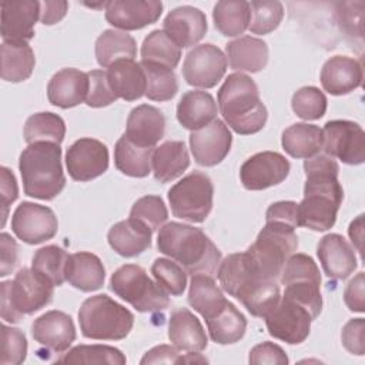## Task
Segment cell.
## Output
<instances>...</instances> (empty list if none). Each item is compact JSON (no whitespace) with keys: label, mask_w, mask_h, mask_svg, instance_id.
I'll return each instance as SVG.
<instances>
[{"label":"cell","mask_w":365,"mask_h":365,"mask_svg":"<svg viewBox=\"0 0 365 365\" xmlns=\"http://www.w3.org/2000/svg\"><path fill=\"white\" fill-rule=\"evenodd\" d=\"M304 198L298 204L299 227L327 231L334 227L344 200L338 180L339 165L328 154H317L304 161Z\"/></svg>","instance_id":"6da1fadb"},{"label":"cell","mask_w":365,"mask_h":365,"mask_svg":"<svg viewBox=\"0 0 365 365\" xmlns=\"http://www.w3.org/2000/svg\"><path fill=\"white\" fill-rule=\"evenodd\" d=\"M217 277L221 288L237 298L254 317L264 318L281 298L278 281L259 275L245 252L225 257L218 267Z\"/></svg>","instance_id":"7a4b0ae2"},{"label":"cell","mask_w":365,"mask_h":365,"mask_svg":"<svg viewBox=\"0 0 365 365\" xmlns=\"http://www.w3.org/2000/svg\"><path fill=\"white\" fill-rule=\"evenodd\" d=\"M160 252L178 262L190 275L215 277L221 264V252L200 230L182 222H167L157 237Z\"/></svg>","instance_id":"3957f363"},{"label":"cell","mask_w":365,"mask_h":365,"mask_svg":"<svg viewBox=\"0 0 365 365\" xmlns=\"http://www.w3.org/2000/svg\"><path fill=\"white\" fill-rule=\"evenodd\" d=\"M220 113L237 134L250 135L261 131L268 111L259 98L255 81L244 73L230 74L217 94Z\"/></svg>","instance_id":"277c9868"},{"label":"cell","mask_w":365,"mask_h":365,"mask_svg":"<svg viewBox=\"0 0 365 365\" xmlns=\"http://www.w3.org/2000/svg\"><path fill=\"white\" fill-rule=\"evenodd\" d=\"M24 194L50 201L66 187L60 144L38 141L29 144L19 158Z\"/></svg>","instance_id":"5b68a950"},{"label":"cell","mask_w":365,"mask_h":365,"mask_svg":"<svg viewBox=\"0 0 365 365\" xmlns=\"http://www.w3.org/2000/svg\"><path fill=\"white\" fill-rule=\"evenodd\" d=\"M54 284L33 268H21L13 281L0 284V315L3 321L16 324L48 305L54 295Z\"/></svg>","instance_id":"8992f818"},{"label":"cell","mask_w":365,"mask_h":365,"mask_svg":"<svg viewBox=\"0 0 365 365\" xmlns=\"http://www.w3.org/2000/svg\"><path fill=\"white\" fill-rule=\"evenodd\" d=\"M80 331L84 338L101 341L124 339L134 325V315L106 294L87 298L78 311Z\"/></svg>","instance_id":"52a82bcc"},{"label":"cell","mask_w":365,"mask_h":365,"mask_svg":"<svg viewBox=\"0 0 365 365\" xmlns=\"http://www.w3.org/2000/svg\"><path fill=\"white\" fill-rule=\"evenodd\" d=\"M298 250L295 228L277 221H267L255 242L245 254L254 269L268 279L278 281L288 258Z\"/></svg>","instance_id":"ba28073f"},{"label":"cell","mask_w":365,"mask_h":365,"mask_svg":"<svg viewBox=\"0 0 365 365\" xmlns=\"http://www.w3.org/2000/svg\"><path fill=\"white\" fill-rule=\"evenodd\" d=\"M110 289L138 312L164 311L170 305L168 294L135 264L115 269L110 278Z\"/></svg>","instance_id":"9c48e42d"},{"label":"cell","mask_w":365,"mask_h":365,"mask_svg":"<svg viewBox=\"0 0 365 365\" xmlns=\"http://www.w3.org/2000/svg\"><path fill=\"white\" fill-rule=\"evenodd\" d=\"M279 281L285 287V297L304 305L314 319L318 318L322 311L321 274L309 255L292 254L284 265Z\"/></svg>","instance_id":"30bf717a"},{"label":"cell","mask_w":365,"mask_h":365,"mask_svg":"<svg viewBox=\"0 0 365 365\" xmlns=\"http://www.w3.org/2000/svg\"><path fill=\"white\" fill-rule=\"evenodd\" d=\"M168 202L174 217L188 222H202L212 210L214 185L201 171H192L168 190Z\"/></svg>","instance_id":"8fae6325"},{"label":"cell","mask_w":365,"mask_h":365,"mask_svg":"<svg viewBox=\"0 0 365 365\" xmlns=\"http://www.w3.org/2000/svg\"><path fill=\"white\" fill-rule=\"evenodd\" d=\"M271 336L291 345L304 342L314 321L311 312L299 302L282 295L264 317Z\"/></svg>","instance_id":"7c38bea8"},{"label":"cell","mask_w":365,"mask_h":365,"mask_svg":"<svg viewBox=\"0 0 365 365\" xmlns=\"http://www.w3.org/2000/svg\"><path fill=\"white\" fill-rule=\"evenodd\" d=\"M322 134V148L329 157L349 165H359L365 161V134L358 123L332 120L324 125Z\"/></svg>","instance_id":"4fadbf2b"},{"label":"cell","mask_w":365,"mask_h":365,"mask_svg":"<svg viewBox=\"0 0 365 365\" xmlns=\"http://www.w3.org/2000/svg\"><path fill=\"white\" fill-rule=\"evenodd\" d=\"M227 71V57L211 43L195 46L182 63L184 80L194 87L212 88Z\"/></svg>","instance_id":"5bb4252c"},{"label":"cell","mask_w":365,"mask_h":365,"mask_svg":"<svg viewBox=\"0 0 365 365\" xmlns=\"http://www.w3.org/2000/svg\"><path fill=\"white\" fill-rule=\"evenodd\" d=\"M57 230V217L46 205L23 201L11 215V231L19 240L31 245L51 240Z\"/></svg>","instance_id":"9a60e30c"},{"label":"cell","mask_w":365,"mask_h":365,"mask_svg":"<svg viewBox=\"0 0 365 365\" xmlns=\"http://www.w3.org/2000/svg\"><path fill=\"white\" fill-rule=\"evenodd\" d=\"M108 148L96 138L84 137L74 141L66 153V167L74 181H90L108 168Z\"/></svg>","instance_id":"2e32d148"},{"label":"cell","mask_w":365,"mask_h":365,"mask_svg":"<svg viewBox=\"0 0 365 365\" xmlns=\"http://www.w3.org/2000/svg\"><path fill=\"white\" fill-rule=\"evenodd\" d=\"M289 161L277 151H262L251 155L240 168L244 188L259 191L282 182L289 174Z\"/></svg>","instance_id":"e0dca14e"},{"label":"cell","mask_w":365,"mask_h":365,"mask_svg":"<svg viewBox=\"0 0 365 365\" xmlns=\"http://www.w3.org/2000/svg\"><path fill=\"white\" fill-rule=\"evenodd\" d=\"M232 135L228 125L215 118L212 123L191 131L190 148L197 164L204 167H214L220 164L231 150Z\"/></svg>","instance_id":"ac0fdd59"},{"label":"cell","mask_w":365,"mask_h":365,"mask_svg":"<svg viewBox=\"0 0 365 365\" xmlns=\"http://www.w3.org/2000/svg\"><path fill=\"white\" fill-rule=\"evenodd\" d=\"M31 335L44 351L58 355L66 352L74 342L76 327L68 314L51 309L33 321Z\"/></svg>","instance_id":"d6986e66"},{"label":"cell","mask_w":365,"mask_h":365,"mask_svg":"<svg viewBox=\"0 0 365 365\" xmlns=\"http://www.w3.org/2000/svg\"><path fill=\"white\" fill-rule=\"evenodd\" d=\"M163 13L158 0H113L107 1L106 20L121 31L140 30L155 23Z\"/></svg>","instance_id":"ffe728a7"},{"label":"cell","mask_w":365,"mask_h":365,"mask_svg":"<svg viewBox=\"0 0 365 365\" xmlns=\"http://www.w3.org/2000/svg\"><path fill=\"white\" fill-rule=\"evenodd\" d=\"M1 37L9 43H27L34 37V24L40 20V1H1Z\"/></svg>","instance_id":"44dd1931"},{"label":"cell","mask_w":365,"mask_h":365,"mask_svg":"<svg viewBox=\"0 0 365 365\" xmlns=\"http://www.w3.org/2000/svg\"><path fill=\"white\" fill-rule=\"evenodd\" d=\"M164 31L181 48L195 46L207 33V17L204 11L192 6L173 9L163 21Z\"/></svg>","instance_id":"7402d4cb"},{"label":"cell","mask_w":365,"mask_h":365,"mask_svg":"<svg viewBox=\"0 0 365 365\" xmlns=\"http://www.w3.org/2000/svg\"><path fill=\"white\" fill-rule=\"evenodd\" d=\"M317 255L324 272L332 279H345L356 269L354 247L339 234L324 235L317 247Z\"/></svg>","instance_id":"603a6c76"},{"label":"cell","mask_w":365,"mask_h":365,"mask_svg":"<svg viewBox=\"0 0 365 365\" xmlns=\"http://www.w3.org/2000/svg\"><path fill=\"white\" fill-rule=\"evenodd\" d=\"M362 64L348 56H334L321 70V84L332 96L348 94L362 84Z\"/></svg>","instance_id":"cb8c5ba5"},{"label":"cell","mask_w":365,"mask_h":365,"mask_svg":"<svg viewBox=\"0 0 365 365\" xmlns=\"http://www.w3.org/2000/svg\"><path fill=\"white\" fill-rule=\"evenodd\" d=\"M165 117L154 106L141 104L134 107L127 118L125 135L140 147H155L164 137Z\"/></svg>","instance_id":"d4e9b609"},{"label":"cell","mask_w":365,"mask_h":365,"mask_svg":"<svg viewBox=\"0 0 365 365\" xmlns=\"http://www.w3.org/2000/svg\"><path fill=\"white\" fill-rule=\"evenodd\" d=\"M87 91V73L77 68H63L57 71L47 84L48 101L60 108H71L86 101Z\"/></svg>","instance_id":"484cf974"},{"label":"cell","mask_w":365,"mask_h":365,"mask_svg":"<svg viewBox=\"0 0 365 365\" xmlns=\"http://www.w3.org/2000/svg\"><path fill=\"white\" fill-rule=\"evenodd\" d=\"M168 338L178 351L201 352L208 345L200 319L187 308H177L168 319Z\"/></svg>","instance_id":"4316f807"},{"label":"cell","mask_w":365,"mask_h":365,"mask_svg":"<svg viewBox=\"0 0 365 365\" xmlns=\"http://www.w3.org/2000/svg\"><path fill=\"white\" fill-rule=\"evenodd\" d=\"M151 235L153 231L144 222L130 217L114 224L107 234V240L118 255L133 258L151 247Z\"/></svg>","instance_id":"83f0119b"},{"label":"cell","mask_w":365,"mask_h":365,"mask_svg":"<svg viewBox=\"0 0 365 365\" xmlns=\"http://www.w3.org/2000/svg\"><path fill=\"white\" fill-rule=\"evenodd\" d=\"M215 118L217 103L208 91L190 90L182 94L177 104V120L190 131L204 128Z\"/></svg>","instance_id":"f1b7e54d"},{"label":"cell","mask_w":365,"mask_h":365,"mask_svg":"<svg viewBox=\"0 0 365 365\" xmlns=\"http://www.w3.org/2000/svg\"><path fill=\"white\" fill-rule=\"evenodd\" d=\"M106 269L101 259L91 252L80 251L68 255L66 281L83 292L100 289L104 285Z\"/></svg>","instance_id":"f546056e"},{"label":"cell","mask_w":365,"mask_h":365,"mask_svg":"<svg viewBox=\"0 0 365 365\" xmlns=\"http://www.w3.org/2000/svg\"><path fill=\"white\" fill-rule=\"evenodd\" d=\"M227 61L231 68L248 73H257L265 68L269 57L268 46L262 38L242 36L225 46Z\"/></svg>","instance_id":"4dcf8cb0"},{"label":"cell","mask_w":365,"mask_h":365,"mask_svg":"<svg viewBox=\"0 0 365 365\" xmlns=\"http://www.w3.org/2000/svg\"><path fill=\"white\" fill-rule=\"evenodd\" d=\"M108 83L117 96L125 101H135L145 96L147 78L140 63L118 60L107 68Z\"/></svg>","instance_id":"1f68e13d"},{"label":"cell","mask_w":365,"mask_h":365,"mask_svg":"<svg viewBox=\"0 0 365 365\" xmlns=\"http://www.w3.org/2000/svg\"><path fill=\"white\" fill-rule=\"evenodd\" d=\"M188 165L190 155L182 141H165L153 151V174L160 182H170L181 177Z\"/></svg>","instance_id":"d6a6232c"},{"label":"cell","mask_w":365,"mask_h":365,"mask_svg":"<svg viewBox=\"0 0 365 365\" xmlns=\"http://www.w3.org/2000/svg\"><path fill=\"white\" fill-rule=\"evenodd\" d=\"M281 144L291 157L307 160L319 154L324 144V134L318 125L295 123L284 130Z\"/></svg>","instance_id":"836d02e7"},{"label":"cell","mask_w":365,"mask_h":365,"mask_svg":"<svg viewBox=\"0 0 365 365\" xmlns=\"http://www.w3.org/2000/svg\"><path fill=\"white\" fill-rule=\"evenodd\" d=\"M228 299L215 284L214 278L205 274H195L190 281L188 304L204 319H210L220 312Z\"/></svg>","instance_id":"e575fe53"},{"label":"cell","mask_w":365,"mask_h":365,"mask_svg":"<svg viewBox=\"0 0 365 365\" xmlns=\"http://www.w3.org/2000/svg\"><path fill=\"white\" fill-rule=\"evenodd\" d=\"M154 148L140 147L130 141L125 134H123L114 147V164L118 171L128 177H147L151 171V157Z\"/></svg>","instance_id":"d590c367"},{"label":"cell","mask_w":365,"mask_h":365,"mask_svg":"<svg viewBox=\"0 0 365 365\" xmlns=\"http://www.w3.org/2000/svg\"><path fill=\"white\" fill-rule=\"evenodd\" d=\"M137 44L133 36L121 30H104L96 40V58L101 67H110L118 60H134Z\"/></svg>","instance_id":"8d00e7d4"},{"label":"cell","mask_w":365,"mask_h":365,"mask_svg":"<svg viewBox=\"0 0 365 365\" xmlns=\"http://www.w3.org/2000/svg\"><path fill=\"white\" fill-rule=\"evenodd\" d=\"M210 338L220 345H230L238 342L247 329V319L242 312L237 309L232 302H227L225 307L210 319H205Z\"/></svg>","instance_id":"74e56055"},{"label":"cell","mask_w":365,"mask_h":365,"mask_svg":"<svg viewBox=\"0 0 365 365\" xmlns=\"http://www.w3.org/2000/svg\"><path fill=\"white\" fill-rule=\"evenodd\" d=\"M1 78L10 83L27 80L34 68L36 57L29 43L3 41L1 47Z\"/></svg>","instance_id":"f35d334b"},{"label":"cell","mask_w":365,"mask_h":365,"mask_svg":"<svg viewBox=\"0 0 365 365\" xmlns=\"http://www.w3.org/2000/svg\"><path fill=\"white\" fill-rule=\"evenodd\" d=\"M215 29L227 37L242 34L251 21V6L245 0H222L214 6Z\"/></svg>","instance_id":"ab89813d"},{"label":"cell","mask_w":365,"mask_h":365,"mask_svg":"<svg viewBox=\"0 0 365 365\" xmlns=\"http://www.w3.org/2000/svg\"><path fill=\"white\" fill-rule=\"evenodd\" d=\"M141 60L175 68L181 58L178 47L164 30H153L141 44Z\"/></svg>","instance_id":"60d3db41"},{"label":"cell","mask_w":365,"mask_h":365,"mask_svg":"<svg viewBox=\"0 0 365 365\" xmlns=\"http://www.w3.org/2000/svg\"><path fill=\"white\" fill-rule=\"evenodd\" d=\"M66 135L64 120L54 113H36L26 120L24 140L27 144L47 141L61 144Z\"/></svg>","instance_id":"b9f144b4"},{"label":"cell","mask_w":365,"mask_h":365,"mask_svg":"<svg viewBox=\"0 0 365 365\" xmlns=\"http://www.w3.org/2000/svg\"><path fill=\"white\" fill-rule=\"evenodd\" d=\"M145 78H147V88L145 97L153 101H167L171 100L178 91V80L175 73L161 64L150 63V61H140Z\"/></svg>","instance_id":"7bdbcfd3"},{"label":"cell","mask_w":365,"mask_h":365,"mask_svg":"<svg viewBox=\"0 0 365 365\" xmlns=\"http://www.w3.org/2000/svg\"><path fill=\"white\" fill-rule=\"evenodd\" d=\"M60 364H108L124 365L125 355L110 345H77L57 359Z\"/></svg>","instance_id":"ee69618b"},{"label":"cell","mask_w":365,"mask_h":365,"mask_svg":"<svg viewBox=\"0 0 365 365\" xmlns=\"http://www.w3.org/2000/svg\"><path fill=\"white\" fill-rule=\"evenodd\" d=\"M68 254L57 245H46L36 251L31 261V268L47 277L56 287L66 281V265Z\"/></svg>","instance_id":"f6af8a7d"},{"label":"cell","mask_w":365,"mask_h":365,"mask_svg":"<svg viewBox=\"0 0 365 365\" xmlns=\"http://www.w3.org/2000/svg\"><path fill=\"white\" fill-rule=\"evenodd\" d=\"M251 6V21L250 31L252 34H268L274 31L282 17H284V6L281 1H265V0H254L250 3Z\"/></svg>","instance_id":"bcb514c9"},{"label":"cell","mask_w":365,"mask_h":365,"mask_svg":"<svg viewBox=\"0 0 365 365\" xmlns=\"http://www.w3.org/2000/svg\"><path fill=\"white\" fill-rule=\"evenodd\" d=\"M151 274L167 294L178 297L185 291L187 272L174 259L157 258L151 265Z\"/></svg>","instance_id":"7dc6e473"},{"label":"cell","mask_w":365,"mask_h":365,"mask_svg":"<svg viewBox=\"0 0 365 365\" xmlns=\"http://www.w3.org/2000/svg\"><path fill=\"white\" fill-rule=\"evenodd\" d=\"M325 94L314 86H305L297 90L291 100L292 111L302 120H318L327 111Z\"/></svg>","instance_id":"c3c4849f"},{"label":"cell","mask_w":365,"mask_h":365,"mask_svg":"<svg viewBox=\"0 0 365 365\" xmlns=\"http://www.w3.org/2000/svg\"><path fill=\"white\" fill-rule=\"evenodd\" d=\"M130 217L144 222L154 232L167 221L168 211L161 197L145 195L134 202L130 211Z\"/></svg>","instance_id":"681fc988"},{"label":"cell","mask_w":365,"mask_h":365,"mask_svg":"<svg viewBox=\"0 0 365 365\" xmlns=\"http://www.w3.org/2000/svg\"><path fill=\"white\" fill-rule=\"evenodd\" d=\"M27 339L21 329L1 325V365H19L26 361Z\"/></svg>","instance_id":"f907efd6"},{"label":"cell","mask_w":365,"mask_h":365,"mask_svg":"<svg viewBox=\"0 0 365 365\" xmlns=\"http://www.w3.org/2000/svg\"><path fill=\"white\" fill-rule=\"evenodd\" d=\"M88 77V91L86 97V104L88 107L100 108L110 106L117 100V96L114 94L108 78L107 71L103 70H91L87 73Z\"/></svg>","instance_id":"816d5d0a"},{"label":"cell","mask_w":365,"mask_h":365,"mask_svg":"<svg viewBox=\"0 0 365 365\" xmlns=\"http://www.w3.org/2000/svg\"><path fill=\"white\" fill-rule=\"evenodd\" d=\"M364 331H365V321L364 318H352L349 319L341 332V341L344 348L352 354L362 356L365 352L364 344Z\"/></svg>","instance_id":"f5cc1de1"},{"label":"cell","mask_w":365,"mask_h":365,"mask_svg":"<svg viewBox=\"0 0 365 365\" xmlns=\"http://www.w3.org/2000/svg\"><path fill=\"white\" fill-rule=\"evenodd\" d=\"M248 362L254 365H262V364H274V365H287L289 362L285 351L269 341H265L262 344L255 345L250 351Z\"/></svg>","instance_id":"db71d44e"},{"label":"cell","mask_w":365,"mask_h":365,"mask_svg":"<svg viewBox=\"0 0 365 365\" xmlns=\"http://www.w3.org/2000/svg\"><path fill=\"white\" fill-rule=\"evenodd\" d=\"M267 221H277L288 224L294 228L299 227L298 222V204L294 201H278L268 207L265 214Z\"/></svg>","instance_id":"11a10c76"},{"label":"cell","mask_w":365,"mask_h":365,"mask_svg":"<svg viewBox=\"0 0 365 365\" xmlns=\"http://www.w3.org/2000/svg\"><path fill=\"white\" fill-rule=\"evenodd\" d=\"M0 175H1L0 192H1V207H3L1 225H4L6 220H7V214H9V207L19 197V188H17V181H16L14 174L7 167L0 168Z\"/></svg>","instance_id":"9f6ffc18"},{"label":"cell","mask_w":365,"mask_h":365,"mask_svg":"<svg viewBox=\"0 0 365 365\" xmlns=\"http://www.w3.org/2000/svg\"><path fill=\"white\" fill-rule=\"evenodd\" d=\"M0 250H1V259H0V277H6L11 274L19 262V247L16 240L7 234H0Z\"/></svg>","instance_id":"6f0895ef"},{"label":"cell","mask_w":365,"mask_h":365,"mask_svg":"<svg viewBox=\"0 0 365 365\" xmlns=\"http://www.w3.org/2000/svg\"><path fill=\"white\" fill-rule=\"evenodd\" d=\"M364 272H358L345 287L344 291V301L348 309L352 312H364L365 304H364Z\"/></svg>","instance_id":"680465c9"},{"label":"cell","mask_w":365,"mask_h":365,"mask_svg":"<svg viewBox=\"0 0 365 365\" xmlns=\"http://www.w3.org/2000/svg\"><path fill=\"white\" fill-rule=\"evenodd\" d=\"M181 356L178 349L171 345H157L147 351L141 358V364H180Z\"/></svg>","instance_id":"91938a15"},{"label":"cell","mask_w":365,"mask_h":365,"mask_svg":"<svg viewBox=\"0 0 365 365\" xmlns=\"http://www.w3.org/2000/svg\"><path fill=\"white\" fill-rule=\"evenodd\" d=\"M67 9L68 3L64 0L40 1V21L47 26L56 24L66 16Z\"/></svg>","instance_id":"94428289"},{"label":"cell","mask_w":365,"mask_h":365,"mask_svg":"<svg viewBox=\"0 0 365 365\" xmlns=\"http://www.w3.org/2000/svg\"><path fill=\"white\" fill-rule=\"evenodd\" d=\"M349 238L352 240V244L356 247L359 254L362 255V240H364V215H358L348 228Z\"/></svg>","instance_id":"6125c7cd"}]
</instances>
